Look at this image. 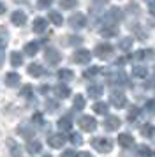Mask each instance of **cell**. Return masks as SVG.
<instances>
[{
	"instance_id": "1f68e13d",
	"label": "cell",
	"mask_w": 155,
	"mask_h": 157,
	"mask_svg": "<svg viewBox=\"0 0 155 157\" xmlns=\"http://www.w3.org/2000/svg\"><path fill=\"white\" fill-rule=\"evenodd\" d=\"M136 154H138V157H152V150L146 145H139L138 150H136Z\"/></svg>"
},
{
	"instance_id": "7c38bea8",
	"label": "cell",
	"mask_w": 155,
	"mask_h": 157,
	"mask_svg": "<svg viewBox=\"0 0 155 157\" xmlns=\"http://www.w3.org/2000/svg\"><path fill=\"white\" fill-rule=\"evenodd\" d=\"M53 92H55V95L58 99H67L70 95V88L65 85V83H58V85L53 88Z\"/></svg>"
},
{
	"instance_id": "bcb514c9",
	"label": "cell",
	"mask_w": 155,
	"mask_h": 157,
	"mask_svg": "<svg viewBox=\"0 0 155 157\" xmlns=\"http://www.w3.org/2000/svg\"><path fill=\"white\" fill-rule=\"evenodd\" d=\"M148 11H150V14H152V16H155V2H152V4H150Z\"/></svg>"
},
{
	"instance_id": "ab89813d",
	"label": "cell",
	"mask_w": 155,
	"mask_h": 157,
	"mask_svg": "<svg viewBox=\"0 0 155 157\" xmlns=\"http://www.w3.org/2000/svg\"><path fill=\"white\" fill-rule=\"evenodd\" d=\"M32 122H34L35 125H42V122H44V117H42V113H35L34 117H32Z\"/></svg>"
},
{
	"instance_id": "8992f818",
	"label": "cell",
	"mask_w": 155,
	"mask_h": 157,
	"mask_svg": "<svg viewBox=\"0 0 155 157\" xmlns=\"http://www.w3.org/2000/svg\"><path fill=\"white\" fill-rule=\"evenodd\" d=\"M122 11H120L118 7H111L109 9V13H106V23H108V25H116V23L120 21V20H122Z\"/></svg>"
},
{
	"instance_id": "4fadbf2b",
	"label": "cell",
	"mask_w": 155,
	"mask_h": 157,
	"mask_svg": "<svg viewBox=\"0 0 155 157\" xmlns=\"http://www.w3.org/2000/svg\"><path fill=\"white\" fill-rule=\"evenodd\" d=\"M27 150H28V154L37 155V154L42 152V143L39 141V140H30V141L27 143Z\"/></svg>"
},
{
	"instance_id": "5b68a950",
	"label": "cell",
	"mask_w": 155,
	"mask_h": 157,
	"mask_svg": "<svg viewBox=\"0 0 155 157\" xmlns=\"http://www.w3.org/2000/svg\"><path fill=\"white\" fill-rule=\"evenodd\" d=\"M46 62H48L49 65H56L60 64V60H62V55L58 53V50L56 48H46Z\"/></svg>"
},
{
	"instance_id": "d6a6232c",
	"label": "cell",
	"mask_w": 155,
	"mask_h": 157,
	"mask_svg": "<svg viewBox=\"0 0 155 157\" xmlns=\"http://www.w3.org/2000/svg\"><path fill=\"white\" fill-rule=\"evenodd\" d=\"M93 111L97 115H106L108 113V104L106 102H95L93 104Z\"/></svg>"
},
{
	"instance_id": "d6986e66",
	"label": "cell",
	"mask_w": 155,
	"mask_h": 157,
	"mask_svg": "<svg viewBox=\"0 0 155 157\" xmlns=\"http://www.w3.org/2000/svg\"><path fill=\"white\" fill-rule=\"evenodd\" d=\"M118 143L123 147V148H129V147H132L134 145V140L130 134H127V132H122V134L118 136Z\"/></svg>"
},
{
	"instance_id": "c3c4849f",
	"label": "cell",
	"mask_w": 155,
	"mask_h": 157,
	"mask_svg": "<svg viewBox=\"0 0 155 157\" xmlns=\"http://www.w3.org/2000/svg\"><path fill=\"white\" fill-rule=\"evenodd\" d=\"M48 90H49V88H48V86H46V85H44V86H41V94H46V92H48Z\"/></svg>"
},
{
	"instance_id": "ba28073f",
	"label": "cell",
	"mask_w": 155,
	"mask_h": 157,
	"mask_svg": "<svg viewBox=\"0 0 155 157\" xmlns=\"http://www.w3.org/2000/svg\"><path fill=\"white\" fill-rule=\"evenodd\" d=\"M90 58H92V53L88 50H78L76 53H74L72 60H74L76 64H88Z\"/></svg>"
},
{
	"instance_id": "4316f807",
	"label": "cell",
	"mask_w": 155,
	"mask_h": 157,
	"mask_svg": "<svg viewBox=\"0 0 155 157\" xmlns=\"http://www.w3.org/2000/svg\"><path fill=\"white\" fill-rule=\"evenodd\" d=\"M18 132H20V134L23 136L27 141L34 138V129H32V127H27V125H20V127H18Z\"/></svg>"
},
{
	"instance_id": "e575fe53",
	"label": "cell",
	"mask_w": 155,
	"mask_h": 157,
	"mask_svg": "<svg viewBox=\"0 0 155 157\" xmlns=\"http://www.w3.org/2000/svg\"><path fill=\"white\" fill-rule=\"evenodd\" d=\"M70 143L76 145V147L83 145V138H81V134H78V132H70Z\"/></svg>"
},
{
	"instance_id": "7402d4cb",
	"label": "cell",
	"mask_w": 155,
	"mask_h": 157,
	"mask_svg": "<svg viewBox=\"0 0 155 157\" xmlns=\"http://www.w3.org/2000/svg\"><path fill=\"white\" fill-rule=\"evenodd\" d=\"M20 74L18 72H9L6 76V83H7V86H18L20 85Z\"/></svg>"
},
{
	"instance_id": "30bf717a",
	"label": "cell",
	"mask_w": 155,
	"mask_h": 157,
	"mask_svg": "<svg viewBox=\"0 0 155 157\" xmlns=\"http://www.w3.org/2000/svg\"><path fill=\"white\" fill-rule=\"evenodd\" d=\"M109 101H111V104L115 108H123L127 104V97L122 92H113L111 97H109Z\"/></svg>"
},
{
	"instance_id": "d4e9b609",
	"label": "cell",
	"mask_w": 155,
	"mask_h": 157,
	"mask_svg": "<svg viewBox=\"0 0 155 157\" xmlns=\"http://www.w3.org/2000/svg\"><path fill=\"white\" fill-rule=\"evenodd\" d=\"M132 76L134 78H146L148 76V69L143 65H134L132 67Z\"/></svg>"
},
{
	"instance_id": "4dcf8cb0",
	"label": "cell",
	"mask_w": 155,
	"mask_h": 157,
	"mask_svg": "<svg viewBox=\"0 0 155 157\" xmlns=\"http://www.w3.org/2000/svg\"><path fill=\"white\" fill-rule=\"evenodd\" d=\"M132 43H134V41L130 39V37H123V39L118 43V48L122 51H129L130 48H132Z\"/></svg>"
},
{
	"instance_id": "603a6c76",
	"label": "cell",
	"mask_w": 155,
	"mask_h": 157,
	"mask_svg": "<svg viewBox=\"0 0 155 157\" xmlns=\"http://www.w3.org/2000/svg\"><path fill=\"white\" fill-rule=\"evenodd\" d=\"M56 76H58V79H60L62 83H65V81H70V79L74 78V72L70 71V69H60Z\"/></svg>"
},
{
	"instance_id": "52a82bcc",
	"label": "cell",
	"mask_w": 155,
	"mask_h": 157,
	"mask_svg": "<svg viewBox=\"0 0 155 157\" xmlns=\"http://www.w3.org/2000/svg\"><path fill=\"white\" fill-rule=\"evenodd\" d=\"M7 43H9V34H7V30L6 29H2L0 30V67L4 65V51H6V46Z\"/></svg>"
},
{
	"instance_id": "ac0fdd59",
	"label": "cell",
	"mask_w": 155,
	"mask_h": 157,
	"mask_svg": "<svg viewBox=\"0 0 155 157\" xmlns=\"http://www.w3.org/2000/svg\"><path fill=\"white\" fill-rule=\"evenodd\" d=\"M27 71H28V74H30V76H34V78H39V76L44 74V69H42L41 64H30Z\"/></svg>"
},
{
	"instance_id": "836d02e7",
	"label": "cell",
	"mask_w": 155,
	"mask_h": 157,
	"mask_svg": "<svg viewBox=\"0 0 155 157\" xmlns=\"http://www.w3.org/2000/svg\"><path fill=\"white\" fill-rule=\"evenodd\" d=\"M20 95H21V97H25V99H30V97H34V90H32V86H30V85H25L23 88H21Z\"/></svg>"
},
{
	"instance_id": "44dd1931",
	"label": "cell",
	"mask_w": 155,
	"mask_h": 157,
	"mask_svg": "<svg viewBox=\"0 0 155 157\" xmlns=\"http://www.w3.org/2000/svg\"><path fill=\"white\" fill-rule=\"evenodd\" d=\"M116 34H118L116 25H106L104 29H100V36L102 37H115Z\"/></svg>"
},
{
	"instance_id": "484cf974",
	"label": "cell",
	"mask_w": 155,
	"mask_h": 157,
	"mask_svg": "<svg viewBox=\"0 0 155 157\" xmlns=\"http://www.w3.org/2000/svg\"><path fill=\"white\" fill-rule=\"evenodd\" d=\"M111 81L115 83V85H127V83H129L127 76H125V74H123L122 71L116 72V74H113V76H111Z\"/></svg>"
},
{
	"instance_id": "f35d334b",
	"label": "cell",
	"mask_w": 155,
	"mask_h": 157,
	"mask_svg": "<svg viewBox=\"0 0 155 157\" xmlns=\"http://www.w3.org/2000/svg\"><path fill=\"white\" fill-rule=\"evenodd\" d=\"M53 4V0H37V7L39 9H48Z\"/></svg>"
},
{
	"instance_id": "9a60e30c",
	"label": "cell",
	"mask_w": 155,
	"mask_h": 157,
	"mask_svg": "<svg viewBox=\"0 0 155 157\" xmlns=\"http://www.w3.org/2000/svg\"><path fill=\"white\" fill-rule=\"evenodd\" d=\"M104 127L106 131H116L120 127V118L118 117H108L104 122Z\"/></svg>"
},
{
	"instance_id": "8fae6325",
	"label": "cell",
	"mask_w": 155,
	"mask_h": 157,
	"mask_svg": "<svg viewBox=\"0 0 155 157\" xmlns=\"http://www.w3.org/2000/svg\"><path fill=\"white\" fill-rule=\"evenodd\" d=\"M11 21H13L14 27H23V25L27 23V13H23V11H14L13 14H11Z\"/></svg>"
},
{
	"instance_id": "60d3db41",
	"label": "cell",
	"mask_w": 155,
	"mask_h": 157,
	"mask_svg": "<svg viewBox=\"0 0 155 157\" xmlns=\"http://www.w3.org/2000/svg\"><path fill=\"white\" fill-rule=\"evenodd\" d=\"M138 115H139V109H138V108H136V106H132V108H130V109H129V117H127V118H129V120L132 122L134 118L138 117Z\"/></svg>"
},
{
	"instance_id": "ffe728a7",
	"label": "cell",
	"mask_w": 155,
	"mask_h": 157,
	"mask_svg": "<svg viewBox=\"0 0 155 157\" xmlns=\"http://www.w3.org/2000/svg\"><path fill=\"white\" fill-rule=\"evenodd\" d=\"M153 57V50H139L134 53V60H150Z\"/></svg>"
},
{
	"instance_id": "e0dca14e",
	"label": "cell",
	"mask_w": 155,
	"mask_h": 157,
	"mask_svg": "<svg viewBox=\"0 0 155 157\" xmlns=\"http://www.w3.org/2000/svg\"><path fill=\"white\" fill-rule=\"evenodd\" d=\"M37 51H39V43H37V41H28V43L25 44V53H27L28 57L37 55Z\"/></svg>"
},
{
	"instance_id": "5bb4252c",
	"label": "cell",
	"mask_w": 155,
	"mask_h": 157,
	"mask_svg": "<svg viewBox=\"0 0 155 157\" xmlns=\"http://www.w3.org/2000/svg\"><path fill=\"white\" fill-rule=\"evenodd\" d=\"M48 29V20L46 18H35L34 20V32L35 34H42V32H46Z\"/></svg>"
},
{
	"instance_id": "f6af8a7d",
	"label": "cell",
	"mask_w": 155,
	"mask_h": 157,
	"mask_svg": "<svg viewBox=\"0 0 155 157\" xmlns=\"http://www.w3.org/2000/svg\"><path fill=\"white\" fill-rule=\"evenodd\" d=\"M58 108V102H55V101H48V109L49 111H53V109H56Z\"/></svg>"
},
{
	"instance_id": "f1b7e54d",
	"label": "cell",
	"mask_w": 155,
	"mask_h": 157,
	"mask_svg": "<svg viewBox=\"0 0 155 157\" xmlns=\"http://www.w3.org/2000/svg\"><path fill=\"white\" fill-rule=\"evenodd\" d=\"M11 64H13V67H20L23 64V55L20 51H13L11 53Z\"/></svg>"
},
{
	"instance_id": "d590c367",
	"label": "cell",
	"mask_w": 155,
	"mask_h": 157,
	"mask_svg": "<svg viewBox=\"0 0 155 157\" xmlns=\"http://www.w3.org/2000/svg\"><path fill=\"white\" fill-rule=\"evenodd\" d=\"M78 0H60V7L62 9H72L76 7Z\"/></svg>"
},
{
	"instance_id": "681fc988",
	"label": "cell",
	"mask_w": 155,
	"mask_h": 157,
	"mask_svg": "<svg viewBox=\"0 0 155 157\" xmlns=\"http://www.w3.org/2000/svg\"><path fill=\"white\" fill-rule=\"evenodd\" d=\"M4 13H6V6H4V4H0V14H4Z\"/></svg>"
},
{
	"instance_id": "7a4b0ae2",
	"label": "cell",
	"mask_w": 155,
	"mask_h": 157,
	"mask_svg": "<svg viewBox=\"0 0 155 157\" xmlns=\"http://www.w3.org/2000/svg\"><path fill=\"white\" fill-rule=\"evenodd\" d=\"M78 124H79V127L83 129L85 132H93V131H95V127H97V122H95V118H93V117H88V115L81 117V118L78 120Z\"/></svg>"
},
{
	"instance_id": "f546056e",
	"label": "cell",
	"mask_w": 155,
	"mask_h": 157,
	"mask_svg": "<svg viewBox=\"0 0 155 157\" xmlns=\"http://www.w3.org/2000/svg\"><path fill=\"white\" fill-rule=\"evenodd\" d=\"M49 21L53 23L55 27H60V25L63 23V18H62V14H60V13L53 11V13H49Z\"/></svg>"
},
{
	"instance_id": "3957f363",
	"label": "cell",
	"mask_w": 155,
	"mask_h": 157,
	"mask_svg": "<svg viewBox=\"0 0 155 157\" xmlns=\"http://www.w3.org/2000/svg\"><path fill=\"white\" fill-rule=\"evenodd\" d=\"M69 25L72 29H85V25H86V16L83 13H74V14L69 18Z\"/></svg>"
},
{
	"instance_id": "2e32d148",
	"label": "cell",
	"mask_w": 155,
	"mask_h": 157,
	"mask_svg": "<svg viewBox=\"0 0 155 157\" xmlns=\"http://www.w3.org/2000/svg\"><path fill=\"white\" fill-rule=\"evenodd\" d=\"M102 92H104L102 85H97V83H93V85L88 86V95H90L92 99H97V97H100V95H102Z\"/></svg>"
},
{
	"instance_id": "8d00e7d4",
	"label": "cell",
	"mask_w": 155,
	"mask_h": 157,
	"mask_svg": "<svg viewBox=\"0 0 155 157\" xmlns=\"http://www.w3.org/2000/svg\"><path fill=\"white\" fill-rule=\"evenodd\" d=\"M99 72H100V67H95V65H93V67H90V69H86V71L83 72V76L85 78H92V76H95Z\"/></svg>"
},
{
	"instance_id": "9c48e42d",
	"label": "cell",
	"mask_w": 155,
	"mask_h": 157,
	"mask_svg": "<svg viewBox=\"0 0 155 157\" xmlns=\"http://www.w3.org/2000/svg\"><path fill=\"white\" fill-rule=\"evenodd\" d=\"M65 141H67V140H65L63 134H51L48 138V145L51 147V148H62Z\"/></svg>"
},
{
	"instance_id": "cb8c5ba5",
	"label": "cell",
	"mask_w": 155,
	"mask_h": 157,
	"mask_svg": "<svg viewBox=\"0 0 155 157\" xmlns=\"http://www.w3.org/2000/svg\"><path fill=\"white\" fill-rule=\"evenodd\" d=\"M58 127L62 129V131H70V127H72V118H70L69 115L62 117V118L58 120Z\"/></svg>"
},
{
	"instance_id": "7dc6e473",
	"label": "cell",
	"mask_w": 155,
	"mask_h": 157,
	"mask_svg": "<svg viewBox=\"0 0 155 157\" xmlns=\"http://www.w3.org/2000/svg\"><path fill=\"white\" fill-rule=\"evenodd\" d=\"M76 157H92V154H88V152H81V154H78Z\"/></svg>"
},
{
	"instance_id": "6da1fadb",
	"label": "cell",
	"mask_w": 155,
	"mask_h": 157,
	"mask_svg": "<svg viewBox=\"0 0 155 157\" xmlns=\"http://www.w3.org/2000/svg\"><path fill=\"white\" fill-rule=\"evenodd\" d=\"M92 147L100 154H108V152L113 150V140H109V138H93Z\"/></svg>"
},
{
	"instance_id": "ee69618b",
	"label": "cell",
	"mask_w": 155,
	"mask_h": 157,
	"mask_svg": "<svg viewBox=\"0 0 155 157\" xmlns=\"http://www.w3.org/2000/svg\"><path fill=\"white\" fill-rule=\"evenodd\" d=\"M76 155H78V154L74 152V150H65L60 157H76Z\"/></svg>"
},
{
	"instance_id": "f907efd6",
	"label": "cell",
	"mask_w": 155,
	"mask_h": 157,
	"mask_svg": "<svg viewBox=\"0 0 155 157\" xmlns=\"http://www.w3.org/2000/svg\"><path fill=\"white\" fill-rule=\"evenodd\" d=\"M42 157H51V155H49V154H44V155H42Z\"/></svg>"
},
{
	"instance_id": "7bdbcfd3",
	"label": "cell",
	"mask_w": 155,
	"mask_h": 157,
	"mask_svg": "<svg viewBox=\"0 0 155 157\" xmlns=\"http://www.w3.org/2000/svg\"><path fill=\"white\" fill-rule=\"evenodd\" d=\"M83 43V39L79 36H72V37H69V44H72V46H78V44H81Z\"/></svg>"
},
{
	"instance_id": "277c9868",
	"label": "cell",
	"mask_w": 155,
	"mask_h": 157,
	"mask_svg": "<svg viewBox=\"0 0 155 157\" xmlns=\"http://www.w3.org/2000/svg\"><path fill=\"white\" fill-rule=\"evenodd\" d=\"M113 55V46L111 44H108V43H102V44H97L95 46V57L99 58H109Z\"/></svg>"
},
{
	"instance_id": "b9f144b4",
	"label": "cell",
	"mask_w": 155,
	"mask_h": 157,
	"mask_svg": "<svg viewBox=\"0 0 155 157\" xmlns=\"http://www.w3.org/2000/svg\"><path fill=\"white\" fill-rule=\"evenodd\" d=\"M145 109H146L148 113H153V111H155V99L148 101L146 104H145Z\"/></svg>"
},
{
	"instance_id": "74e56055",
	"label": "cell",
	"mask_w": 155,
	"mask_h": 157,
	"mask_svg": "<svg viewBox=\"0 0 155 157\" xmlns=\"http://www.w3.org/2000/svg\"><path fill=\"white\" fill-rule=\"evenodd\" d=\"M152 132H153V127H152L150 124H145V127H141V134L143 136H148V138H150Z\"/></svg>"
},
{
	"instance_id": "83f0119b",
	"label": "cell",
	"mask_w": 155,
	"mask_h": 157,
	"mask_svg": "<svg viewBox=\"0 0 155 157\" xmlns=\"http://www.w3.org/2000/svg\"><path fill=\"white\" fill-rule=\"evenodd\" d=\"M85 104H86V101H85V97H83V95H79V94H78L76 97H74L72 108H74L76 111H81V109H85Z\"/></svg>"
}]
</instances>
